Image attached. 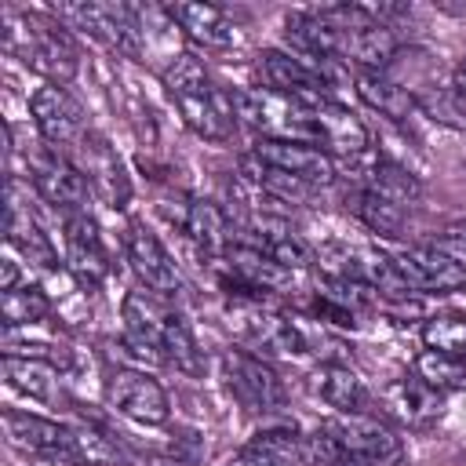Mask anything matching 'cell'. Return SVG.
Returning a JSON list of instances; mask_svg holds the SVG:
<instances>
[{
    "label": "cell",
    "instance_id": "cell-1",
    "mask_svg": "<svg viewBox=\"0 0 466 466\" xmlns=\"http://www.w3.org/2000/svg\"><path fill=\"white\" fill-rule=\"evenodd\" d=\"M124 331H127V346L146 360L175 364L189 375H197L204 368L193 331L167 306V299H160L153 291H127V299H124Z\"/></svg>",
    "mask_w": 466,
    "mask_h": 466
},
{
    "label": "cell",
    "instance_id": "cell-2",
    "mask_svg": "<svg viewBox=\"0 0 466 466\" xmlns=\"http://www.w3.org/2000/svg\"><path fill=\"white\" fill-rule=\"evenodd\" d=\"M306 455L320 466H397L404 444L375 415H335L306 441Z\"/></svg>",
    "mask_w": 466,
    "mask_h": 466
},
{
    "label": "cell",
    "instance_id": "cell-3",
    "mask_svg": "<svg viewBox=\"0 0 466 466\" xmlns=\"http://www.w3.org/2000/svg\"><path fill=\"white\" fill-rule=\"evenodd\" d=\"M164 87L171 95V102L178 106L182 120L211 142H222L233 135L237 124V109H233V95H226L208 69L200 66V58L193 55H178L167 69H164Z\"/></svg>",
    "mask_w": 466,
    "mask_h": 466
},
{
    "label": "cell",
    "instance_id": "cell-4",
    "mask_svg": "<svg viewBox=\"0 0 466 466\" xmlns=\"http://www.w3.org/2000/svg\"><path fill=\"white\" fill-rule=\"evenodd\" d=\"M0 29H4V47L11 55H18L25 66H33L36 73L51 76L55 84L73 80L76 73V47L69 44V36L58 25H47L25 11L4 7L0 15Z\"/></svg>",
    "mask_w": 466,
    "mask_h": 466
},
{
    "label": "cell",
    "instance_id": "cell-5",
    "mask_svg": "<svg viewBox=\"0 0 466 466\" xmlns=\"http://www.w3.org/2000/svg\"><path fill=\"white\" fill-rule=\"evenodd\" d=\"M233 109H237V120H244L251 131H258V138L317 146L313 106H302L269 87H251V91H233Z\"/></svg>",
    "mask_w": 466,
    "mask_h": 466
},
{
    "label": "cell",
    "instance_id": "cell-6",
    "mask_svg": "<svg viewBox=\"0 0 466 466\" xmlns=\"http://www.w3.org/2000/svg\"><path fill=\"white\" fill-rule=\"evenodd\" d=\"M55 18L69 22L73 29L91 33L95 40L109 44L113 51L138 58L142 55V25L138 11L127 4H55Z\"/></svg>",
    "mask_w": 466,
    "mask_h": 466
},
{
    "label": "cell",
    "instance_id": "cell-7",
    "mask_svg": "<svg viewBox=\"0 0 466 466\" xmlns=\"http://www.w3.org/2000/svg\"><path fill=\"white\" fill-rule=\"evenodd\" d=\"M229 324L237 328V335L244 342H251L255 350H262L269 357H302L306 353L302 331L284 313L269 309L262 299H233Z\"/></svg>",
    "mask_w": 466,
    "mask_h": 466
},
{
    "label": "cell",
    "instance_id": "cell-8",
    "mask_svg": "<svg viewBox=\"0 0 466 466\" xmlns=\"http://www.w3.org/2000/svg\"><path fill=\"white\" fill-rule=\"evenodd\" d=\"M0 422H4L7 444L22 448L29 455H44L51 462L80 466V433H76V426H66V422L44 419V415H29V411H15V408H7L0 415Z\"/></svg>",
    "mask_w": 466,
    "mask_h": 466
},
{
    "label": "cell",
    "instance_id": "cell-9",
    "mask_svg": "<svg viewBox=\"0 0 466 466\" xmlns=\"http://www.w3.org/2000/svg\"><path fill=\"white\" fill-rule=\"evenodd\" d=\"M222 379H226V390L248 408V411H277L284 408V382L280 375L255 353L248 350H226L222 357Z\"/></svg>",
    "mask_w": 466,
    "mask_h": 466
},
{
    "label": "cell",
    "instance_id": "cell-10",
    "mask_svg": "<svg viewBox=\"0 0 466 466\" xmlns=\"http://www.w3.org/2000/svg\"><path fill=\"white\" fill-rule=\"evenodd\" d=\"M218 258H222V266H226L222 284H226L237 299H266L269 291H284V288L291 284V269L280 266V262H273L269 255H262V251L251 248V244L233 240Z\"/></svg>",
    "mask_w": 466,
    "mask_h": 466
},
{
    "label": "cell",
    "instance_id": "cell-11",
    "mask_svg": "<svg viewBox=\"0 0 466 466\" xmlns=\"http://www.w3.org/2000/svg\"><path fill=\"white\" fill-rule=\"evenodd\" d=\"M25 167H29V182L36 186V193L47 204L62 208L66 215L80 211V204H84L91 186H87V178L80 175V167L69 157L55 153V149H33V153H25Z\"/></svg>",
    "mask_w": 466,
    "mask_h": 466
},
{
    "label": "cell",
    "instance_id": "cell-12",
    "mask_svg": "<svg viewBox=\"0 0 466 466\" xmlns=\"http://www.w3.org/2000/svg\"><path fill=\"white\" fill-rule=\"evenodd\" d=\"M124 251H127V262L131 269L138 273V280L160 295V299H171L182 291V273L175 266V258L167 255V248L146 229V222H127L124 229Z\"/></svg>",
    "mask_w": 466,
    "mask_h": 466
},
{
    "label": "cell",
    "instance_id": "cell-13",
    "mask_svg": "<svg viewBox=\"0 0 466 466\" xmlns=\"http://www.w3.org/2000/svg\"><path fill=\"white\" fill-rule=\"evenodd\" d=\"M106 400L120 415H127L135 422H146V426L167 422V411H171L164 386L157 379H149L146 371H135V368H120L106 379Z\"/></svg>",
    "mask_w": 466,
    "mask_h": 466
},
{
    "label": "cell",
    "instance_id": "cell-14",
    "mask_svg": "<svg viewBox=\"0 0 466 466\" xmlns=\"http://www.w3.org/2000/svg\"><path fill=\"white\" fill-rule=\"evenodd\" d=\"M258 73L266 80L269 91L277 95H288L302 106H320L328 102V76L320 66H309L295 55H284V51H262L258 58Z\"/></svg>",
    "mask_w": 466,
    "mask_h": 466
},
{
    "label": "cell",
    "instance_id": "cell-15",
    "mask_svg": "<svg viewBox=\"0 0 466 466\" xmlns=\"http://www.w3.org/2000/svg\"><path fill=\"white\" fill-rule=\"evenodd\" d=\"M397 258V269L400 277L408 280L411 291H455V288H466V266L455 262L448 251H441L433 240L430 244H415V248H404Z\"/></svg>",
    "mask_w": 466,
    "mask_h": 466
},
{
    "label": "cell",
    "instance_id": "cell-16",
    "mask_svg": "<svg viewBox=\"0 0 466 466\" xmlns=\"http://www.w3.org/2000/svg\"><path fill=\"white\" fill-rule=\"evenodd\" d=\"M36 131L44 135L47 146H76L87 131H84V109L80 102L62 87V84H47L29 98Z\"/></svg>",
    "mask_w": 466,
    "mask_h": 466
},
{
    "label": "cell",
    "instance_id": "cell-17",
    "mask_svg": "<svg viewBox=\"0 0 466 466\" xmlns=\"http://www.w3.org/2000/svg\"><path fill=\"white\" fill-rule=\"evenodd\" d=\"M262 164L269 167H280L288 175H295L299 182L306 186H328L335 178V160L317 149V146H306V142H277V138H255V149H251Z\"/></svg>",
    "mask_w": 466,
    "mask_h": 466
},
{
    "label": "cell",
    "instance_id": "cell-18",
    "mask_svg": "<svg viewBox=\"0 0 466 466\" xmlns=\"http://www.w3.org/2000/svg\"><path fill=\"white\" fill-rule=\"evenodd\" d=\"M73 164L80 167V175L87 178V186H91L109 208H124V200H127V175H124L116 153L109 149V142H106L102 135H91V131H87V135L76 142V160H73Z\"/></svg>",
    "mask_w": 466,
    "mask_h": 466
},
{
    "label": "cell",
    "instance_id": "cell-19",
    "mask_svg": "<svg viewBox=\"0 0 466 466\" xmlns=\"http://www.w3.org/2000/svg\"><path fill=\"white\" fill-rule=\"evenodd\" d=\"M4 237L11 248H18L29 262L44 266V269H55V244L51 237L40 229L36 215L29 211V204H22V182L11 175L7 178V208H4Z\"/></svg>",
    "mask_w": 466,
    "mask_h": 466
},
{
    "label": "cell",
    "instance_id": "cell-20",
    "mask_svg": "<svg viewBox=\"0 0 466 466\" xmlns=\"http://www.w3.org/2000/svg\"><path fill=\"white\" fill-rule=\"evenodd\" d=\"M66 266L84 284H98L109 277V251L102 244L95 218L84 211L66 215Z\"/></svg>",
    "mask_w": 466,
    "mask_h": 466
},
{
    "label": "cell",
    "instance_id": "cell-21",
    "mask_svg": "<svg viewBox=\"0 0 466 466\" xmlns=\"http://www.w3.org/2000/svg\"><path fill=\"white\" fill-rule=\"evenodd\" d=\"M313 393L331 404L339 415H371L375 411V400H371V390L360 382L357 371H350L346 364H320L313 371Z\"/></svg>",
    "mask_w": 466,
    "mask_h": 466
},
{
    "label": "cell",
    "instance_id": "cell-22",
    "mask_svg": "<svg viewBox=\"0 0 466 466\" xmlns=\"http://www.w3.org/2000/svg\"><path fill=\"white\" fill-rule=\"evenodd\" d=\"M164 15L197 44L204 47H233L237 44V25L229 15L215 4H167Z\"/></svg>",
    "mask_w": 466,
    "mask_h": 466
},
{
    "label": "cell",
    "instance_id": "cell-23",
    "mask_svg": "<svg viewBox=\"0 0 466 466\" xmlns=\"http://www.w3.org/2000/svg\"><path fill=\"white\" fill-rule=\"evenodd\" d=\"M313 116H317V146L331 157H357V153H364V146H368V131H364V124L350 113V109H342L339 102H320V106H313Z\"/></svg>",
    "mask_w": 466,
    "mask_h": 466
},
{
    "label": "cell",
    "instance_id": "cell-24",
    "mask_svg": "<svg viewBox=\"0 0 466 466\" xmlns=\"http://www.w3.org/2000/svg\"><path fill=\"white\" fill-rule=\"evenodd\" d=\"M302 459L306 441L295 430H262L226 466H299Z\"/></svg>",
    "mask_w": 466,
    "mask_h": 466
},
{
    "label": "cell",
    "instance_id": "cell-25",
    "mask_svg": "<svg viewBox=\"0 0 466 466\" xmlns=\"http://www.w3.org/2000/svg\"><path fill=\"white\" fill-rule=\"evenodd\" d=\"M382 400H386L390 415H397V419L408 422V426H426L430 419L441 415V393H437L433 386H426L419 375L397 379V382L386 390Z\"/></svg>",
    "mask_w": 466,
    "mask_h": 466
},
{
    "label": "cell",
    "instance_id": "cell-26",
    "mask_svg": "<svg viewBox=\"0 0 466 466\" xmlns=\"http://www.w3.org/2000/svg\"><path fill=\"white\" fill-rule=\"evenodd\" d=\"M182 229L208 251V255H222L229 244H233V226H229V215L211 204V200H189L186 204V215H182Z\"/></svg>",
    "mask_w": 466,
    "mask_h": 466
},
{
    "label": "cell",
    "instance_id": "cell-27",
    "mask_svg": "<svg viewBox=\"0 0 466 466\" xmlns=\"http://www.w3.org/2000/svg\"><path fill=\"white\" fill-rule=\"evenodd\" d=\"M360 189H368V193H375V197H382L397 208H411L419 200V178L408 167H400L393 160H382V157L371 160L360 171Z\"/></svg>",
    "mask_w": 466,
    "mask_h": 466
},
{
    "label": "cell",
    "instance_id": "cell-28",
    "mask_svg": "<svg viewBox=\"0 0 466 466\" xmlns=\"http://www.w3.org/2000/svg\"><path fill=\"white\" fill-rule=\"evenodd\" d=\"M353 84H357V95H360L371 109H379L382 116H390V120H408L411 109H415L411 91H404L400 84H393L386 73L360 69V73L353 76Z\"/></svg>",
    "mask_w": 466,
    "mask_h": 466
},
{
    "label": "cell",
    "instance_id": "cell-29",
    "mask_svg": "<svg viewBox=\"0 0 466 466\" xmlns=\"http://www.w3.org/2000/svg\"><path fill=\"white\" fill-rule=\"evenodd\" d=\"M346 204H350V211L371 233H379V237H400V229H404V208H397V204H390V200H382V197H375V193H368L360 186L353 193H346Z\"/></svg>",
    "mask_w": 466,
    "mask_h": 466
},
{
    "label": "cell",
    "instance_id": "cell-30",
    "mask_svg": "<svg viewBox=\"0 0 466 466\" xmlns=\"http://www.w3.org/2000/svg\"><path fill=\"white\" fill-rule=\"evenodd\" d=\"M47 313H51V299H47L40 288H33V284L0 295V320H4L7 331L22 328V324H36V320H44Z\"/></svg>",
    "mask_w": 466,
    "mask_h": 466
},
{
    "label": "cell",
    "instance_id": "cell-31",
    "mask_svg": "<svg viewBox=\"0 0 466 466\" xmlns=\"http://www.w3.org/2000/svg\"><path fill=\"white\" fill-rule=\"evenodd\" d=\"M0 368H4L7 386H11V390H18V393H25V397L44 400V397L51 393V368H47L44 360L18 357V353H4Z\"/></svg>",
    "mask_w": 466,
    "mask_h": 466
},
{
    "label": "cell",
    "instance_id": "cell-32",
    "mask_svg": "<svg viewBox=\"0 0 466 466\" xmlns=\"http://www.w3.org/2000/svg\"><path fill=\"white\" fill-rule=\"evenodd\" d=\"M415 375L426 386H433L437 393H444V390H455V386L466 382V360L448 357V353H437V350H422L415 357Z\"/></svg>",
    "mask_w": 466,
    "mask_h": 466
},
{
    "label": "cell",
    "instance_id": "cell-33",
    "mask_svg": "<svg viewBox=\"0 0 466 466\" xmlns=\"http://www.w3.org/2000/svg\"><path fill=\"white\" fill-rule=\"evenodd\" d=\"M422 342H426V350L466 360V317H459V313L430 317L422 328Z\"/></svg>",
    "mask_w": 466,
    "mask_h": 466
},
{
    "label": "cell",
    "instance_id": "cell-34",
    "mask_svg": "<svg viewBox=\"0 0 466 466\" xmlns=\"http://www.w3.org/2000/svg\"><path fill=\"white\" fill-rule=\"evenodd\" d=\"M15 288H18V262L4 258L0 262V291H15Z\"/></svg>",
    "mask_w": 466,
    "mask_h": 466
},
{
    "label": "cell",
    "instance_id": "cell-35",
    "mask_svg": "<svg viewBox=\"0 0 466 466\" xmlns=\"http://www.w3.org/2000/svg\"><path fill=\"white\" fill-rule=\"evenodd\" d=\"M451 87H455L459 98H466V58L455 66V73H451Z\"/></svg>",
    "mask_w": 466,
    "mask_h": 466
}]
</instances>
